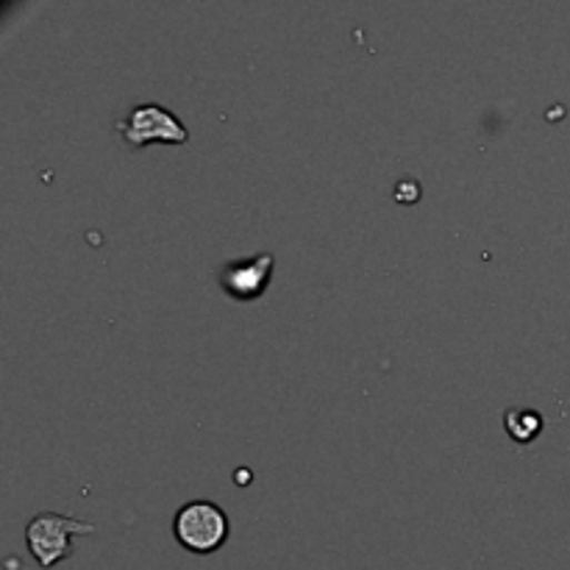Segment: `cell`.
<instances>
[{
    "label": "cell",
    "mask_w": 570,
    "mask_h": 570,
    "mask_svg": "<svg viewBox=\"0 0 570 570\" xmlns=\"http://www.w3.org/2000/svg\"><path fill=\"white\" fill-rule=\"evenodd\" d=\"M98 526L59 512H37L26 526V546L40 568H53L73 557V537L92 534Z\"/></svg>",
    "instance_id": "cell-1"
},
{
    "label": "cell",
    "mask_w": 570,
    "mask_h": 570,
    "mask_svg": "<svg viewBox=\"0 0 570 570\" xmlns=\"http://www.w3.org/2000/svg\"><path fill=\"white\" fill-rule=\"evenodd\" d=\"M173 534L190 553H212L229 540V514L214 501L198 498L176 512Z\"/></svg>",
    "instance_id": "cell-2"
},
{
    "label": "cell",
    "mask_w": 570,
    "mask_h": 570,
    "mask_svg": "<svg viewBox=\"0 0 570 570\" xmlns=\"http://www.w3.org/2000/svg\"><path fill=\"white\" fill-rule=\"evenodd\" d=\"M118 131L131 148H146L151 142L187 146V140H190L187 126L162 103H140V107H134L129 118L118 120Z\"/></svg>",
    "instance_id": "cell-3"
},
{
    "label": "cell",
    "mask_w": 570,
    "mask_h": 570,
    "mask_svg": "<svg viewBox=\"0 0 570 570\" xmlns=\"http://www.w3.org/2000/svg\"><path fill=\"white\" fill-rule=\"evenodd\" d=\"M273 253H257L251 259H240V262H229L220 270V287L226 296L237 298V301H257L264 296L270 279H273Z\"/></svg>",
    "instance_id": "cell-4"
},
{
    "label": "cell",
    "mask_w": 570,
    "mask_h": 570,
    "mask_svg": "<svg viewBox=\"0 0 570 570\" xmlns=\"http://www.w3.org/2000/svg\"><path fill=\"white\" fill-rule=\"evenodd\" d=\"M418 184H414L412 179H407V181H401V184L396 187V196H398V201H403V203H414L418 201Z\"/></svg>",
    "instance_id": "cell-6"
},
{
    "label": "cell",
    "mask_w": 570,
    "mask_h": 570,
    "mask_svg": "<svg viewBox=\"0 0 570 570\" xmlns=\"http://www.w3.org/2000/svg\"><path fill=\"white\" fill-rule=\"evenodd\" d=\"M503 429L514 442L526 446V442L537 440L542 431V414L529 407H512L503 412Z\"/></svg>",
    "instance_id": "cell-5"
}]
</instances>
